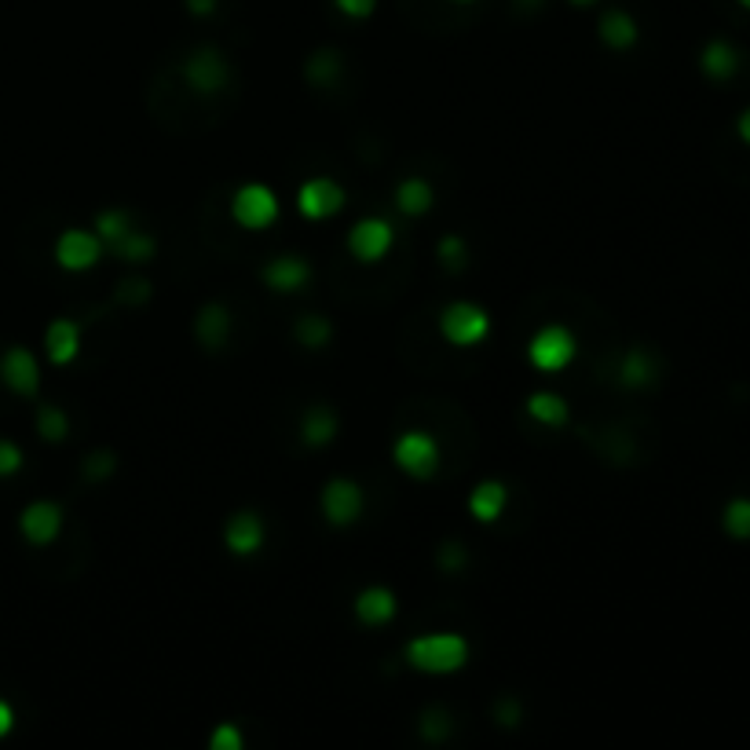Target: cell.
Listing matches in <instances>:
<instances>
[{"mask_svg": "<svg viewBox=\"0 0 750 750\" xmlns=\"http://www.w3.org/2000/svg\"><path fill=\"white\" fill-rule=\"evenodd\" d=\"M469 640L454 630H436V634H418L407 640L403 656H407V666L418 670V674L429 677H447L458 674L461 666L469 663Z\"/></svg>", "mask_w": 750, "mask_h": 750, "instance_id": "obj_1", "label": "cell"}, {"mask_svg": "<svg viewBox=\"0 0 750 750\" xmlns=\"http://www.w3.org/2000/svg\"><path fill=\"white\" fill-rule=\"evenodd\" d=\"M527 359H531V367L542 370V373L568 370L571 363L579 359L575 333H571L568 326H560V322L542 326V330H535V338L527 341Z\"/></svg>", "mask_w": 750, "mask_h": 750, "instance_id": "obj_2", "label": "cell"}, {"mask_svg": "<svg viewBox=\"0 0 750 750\" xmlns=\"http://www.w3.org/2000/svg\"><path fill=\"white\" fill-rule=\"evenodd\" d=\"M440 333L454 348H476L491 333V312L472 301H454L440 312Z\"/></svg>", "mask_w": 750, "mask_h": 750, "instance_id": "obj_3", "label": "cell"}, {"mask_svg": "<svg viewBox=\"0 0 750 750\" xmlns=\"http://www.w3.org/2000/svg\"><path fill=\"white\" fill-rule=\"evenodd\" d=\"M282 205L279 194L271 191L268 183H242L239 191L231 194V216L234 224L245 227V231H264L279 220Z\"/></svg>", "mask_w": 750, "mask_h": 750, "instance_id": "obj_4", "label": "cell"}, {"mask_svg": "<svg viewBox=\"0 0 750 750\" xmlns=\"http://www.w3.org/2000/svg\"><path fill=\"white\" fill-rule=\"evenodd\" d=\"M392 461H396V466L407 472V476H414V480L436 476L440 461H443L440 440L432 436V432H421V429L403 432V436L396 440V447H392Z\"/></svg>", "mask_w": 750, "mask_h": 750, "instance_id": "obj_5", "label": "cell"}, {"mask_svg": "<svg viewBox=\"0 0 750 750\" xmlns=\"http://www.w3.org/2000/svg\"><path fill=\"white\" fill-rule=\"evenodd\" d=\"M363 506H367V495H363L359 483L348 476L330 480L319 495V509L330 527H352L355 520L363 517Z\"/></svg>", "mask_w": 750, "mask_h": 750, "instance_id": "obj_6", "label": "cell"}, {"mask_svg": "<svg viewBox=\"0 0 750 750\" xmlns=\"http://www.w3.org/2000/svg\"><path fill=\"white\" fill-rule=\"evenodd\" d=\"M396 245V227H392L384 216H363L359 224H352L348 231V253L359 264H378L392 253Z\"/></svg>", "mask_w": 750, "mask_h": 750, "instance_id": "obj_7", "label": "cell"}, {"mask_svg": "<svg viewBox=\"0 0 750 750\" xmlns=\"http://www.w3.org/2000/svg\"><path fill=\"white\" fill-rule=\"evenodd\" d=\"M100 256H103V239L96 231H85V227H71V231H63L55 242V260H59V268H66V271L96 268Z\"/></svg>", "mask_w": 750, "mask_h": 750, "instance_id": "obj_8", "label": "cell"}, {"mask_svg": "<svg viewBox=\"0 0 750 750\" xmlns=\"http://www.w3.org/2000/svg\"><path fill=\"white\" fill-rule=\"evenodd\" d=\"M297 209L308 220H333L344 209V187L330 176H315V180H304L297 191Z\"/></svg>", "mask_w": 750, "mask_h": 750, "instance_id": "obj_9", "label": "cell"}, {"mask_svg": "<svg viewBox=\"0 0 750 750\" xmlns=\"http://www.w3.org/2000/svg\"><path fill=\"white\" fill-rule=\"evenodd\" d=\"M227 59L216 48H199V52L187 55L183 63V81L187 88H194L199 96H216L227 85Z\"/></svg>", "mask_w": 750, "mask_h": 750, "instance_id": "obj_10", "label": "cell"}, {"mask_svg": "<svg viewBox=\"0 0 750 750\" xmlns=\"http://www.w3.org/2000/svg\"><path fill=\"white\" fill-rule=\"evenodd\" d=\"M18 531H23V538L29 546H37V549L52 546L59 538V531H63V506H59V501H29L23 509V517H18Z\"/></svg>", "mask_w": 750, "mask_h": 750, "instance_id": "obj_11", "label": "cell"}, {"mask_svg": "<svg viewBox=\"0 0 750 750\" xmlns=\"http://www.w3.org/2000/svg\"><path fill=\"white\" fill-rule=\"evenodd\" d=\"M0 381L15 392V396H37L41 392V367H37L34 352L29 348H8L4 359H0Z\"/></svg>", "mask_w": 750, "mask_h": 750, "instance_id": "obj_12", "label": "cell"}, {"mask_svg": "<svg viewBox=\"0 0 750 750\" xmlns=\"http://www.w3.org/2000/svg\"><path fill=\"white\" fill-rule=\"evenodd\" d=\"M264 538H268V527H264V520L250 509L234 512L224 527V546L227 552H234V557H256V552L264 549Z\"/></svg>", "mask_w": 750, "mask_h": 750, "instance_id": "obj_13", "label": "cell"}, {"mask_svg": "<svg viewBox=\"0 0 750 750\" xmlns=\"http://www.w3.org/2000/svg\"><path fill=\"white\" fill-rule=\"evenodd\" d=\"M260 279L271 293H301L304 285L312 282V268H308V260H301V256L282 253V256H275V260L264 264Z\"/></svg>", "mask_w": 750, "mask_h": 750, "instance_id": "obj_14", "label": "cell"}, {"mask_svg": "<svg viewBox=\"0 0 750 750\" xmlns=\"http://www.w3.org/2000/svg\"><path fill=\"white\" fill-rule=\"evenodd\" d=\"M45 352L55 367H71V363L81 355V326L74 319H55L48 322L45 330Z\"/></svg>", "mask_w": 750, "mask_h": 750, "instance_id": "obj_15", "label": "cell"}, {"mask_svg": "<svg viewBox=\"0 0 750 750\" xmlns=\"http://www.w3.org/2000/svg\"><path fill=\"white\" fill-rule=\"evenodd\" d=\"M355 619H359L363 626H389L392 619H396V594H392L389 586H367L359 597H355Z\"/></svg>", "mask_w": 750, "mask_h": 750, "instance_id": "obj_16", "label": "cell"}, {"mask_svg": "<svg viewBox=\"0 0 750 750\" xmlns=\"http://www.w3.org/2000/svg\"><path fill=\"white\" fill-rule=\"evenodd\" d=\"M506 506H509V491L501 480H483L472 487V495H469V512H472V520H480V524H495L501 512H506Z\"/></svg>", "mask_w": 750, "mask_h": 750, "instance_id": "obj_17", "label": "cell"}, {"mask_svg": "<svg viewBox=\"0 0 750 750\" xmlns=\"http://www.w3.org/2000/svg\"><path fill=\"white\" fill-rule=\"evenodd\" d=\"M231 312L224 308V304H205V308L199 312V319H194V338L202 341V348H224L227 338H231Z\"/></svg>", "mask_w": 750, "mask_h": 750, "instance_id": "obj_18", "label": "cell"}, {"mask_svg": "<svg viewBox=\"0 0 750 750\" xmlns=\"http://www.w3.org/2000/svg\"><path fill=\"white\" fill-rule=\"evenodd\" d=\"M597 34H600V41H605L608 48H615V52H626V48L637 45L640 29H637V23H634V15L619 12V8H611V12L600 15Z\"/></svg>", "mask_w": 750, "mask_h": 750, "instance_id": "obj_19", "label": "cell"}, {"mask_svg": "<svg viewBox=\"0 0 750 750\" xmlns=\"http://www.w3.org/2000/svg\"><path fill=\"white\" fill-rule=\"evenodd\" d=\"M699 66H703L710 81H728L739 71V52L728 41H710L699 55Z\"/></svg>", "mask_w": 750, "mask_h": 750, "instance_id": "obj_20", "label": "cell"}, {"mask_svg": "<svg viewBox=\"0 0 750 750\" xmlns=\"http://www.w3.org/2000/svg\"><path fill=\"white\" fill-rule=\"evenodd\" d=\"M527 414L538 421V425L560 429V425H568L571 407H568V399L560 396V392H535V396L527 399Z\"/></svg>", "mask_w": 750, "mask_h": 750, "instance_id": "obj_21", "label": "cell"}, {"mask_svg": "<svg viewBox=\"0 0 750 750\" xmlns=\"http://www.w3.org/2000/svg\"><path fill=\"white\" fill-rule=\"evenodd\" d=\"M396 205L403 216H425L432 205H436V194H432V183L421 180V176H410L396 187Z\"/></svg>", "mask_w": 750, "mask_h": 750, "instance_id": "obj_22", "label": "cell"}, {"mask_svg": "<svg viewBox=\"0 0 750 750\" xmlns=\"http://www.w3.org/2000/svg\"><path fill=\"white\" fill-rule=\"evenodd\" d=\"M656 378H659V367L645 348H630L623 355V363H619V381H623L626 389H648Z\"/></svg>", "mask_w": 750, "mask_h": 750, "instance_id": "obj_23", "label": "cell"}, {"mask_svg": "<svg viewBox=\"0 0 750 750\" xmlns=\"http://www.w3.org/2000/svg\"><path fill=\"white\" fill-rule=\"evenodd\" d=\"M333 436H338V414L330 407H312L304 410L301 418V440L308 443V447H326Z\"/></svg>", "mask_w": 750, "mask_h": 750, "instance_id": "obj_24", "label": "cell"}, {"mask_svg": "<svg viewBox=\"0 0 750 750\" xmlns=\"http://www.w3.org/2000/svg\"><path fill=\"white\" fill-rule=\"evenodd\" d=\"M111 253L122 256L125 264H143V260H151V256L157 253V245H154L151 234H143V231H136V227H132L125 239H117L111 245Z\"/></svg>", "mask_w": 750, "mask_h": 750, "instance_id": "obj_25", "label": "cell"}, {"mask_svg": "<svg viewBox=\"0 0 750 750\" xmlns=\"http://www.w3.org/2000/svg\"><path fill=\"white\" fill-rule=\"evenodd\" d=\"M341 77V55L333 52V48H322V52H315L308 59V81L319 85V88H330L338 85Z\"/></svg>", "mask_w": 750, "mask_h": 750, "instance_id": "obj_26", "label": "cell"}, {"mask_svg": "<svg viewBox=\"0 0 750 750\" xmlns=\"http://www.w3.org/2000/svg\"><path fill=\"white\" fill-rule=\"evenodd\" d=\"M297 341L304 344V348H326V344H330V338H333V326H330V319H322V315H304V319L297 322Z\"/></svg>", "mask_w": 750, "mask_h": 750, "instance_id": "obj_27", "label": "cell"}, {"mask_svg": "<svg viewBox=\"0 0 750 750\" xmlns=\"http://www.w3.org/2000/svg\"><path fill=\"white\" fill-rule=\"evenodd\" d=\"M132 227H136L132 216H128L125 209H103L100 216H96V234L103 239V245H114L117 239H125Z\"/></svg>", "mask_w": 750, "mask_h": 750, "instance_id": "obj_28", "label": "cell"}, {"mask_svg": "<svg viewBox=\"0 0 750 750\" xmlns=\"http://www.w3.org/2000/svg\"><path fill=\"white\" fill-rule=\"evenodd\" d=\"M37 432H41V440L48 443H63L71 436V421H66V414L59 407H41L37 410Z\"/></svg>", "mask_w": 750, "mask_h": 750, "instance_id": "obj_29", "label": "cell"}, {"mask_svg": "<svg viewBox=\"0 0 750 750\" xmlns=\"http://www.w3.org/2000/svg\"><path fill=\"white\" fill-rule=\"evenodd\" d=\"M722 524L733 538H750V498H733L722 512Z\"/></svg>", "mask_w": 750, "mask_h": 750, "instance_id": "obj_30", "label": "cell"}, {"mask_svg": "<svg viewBox=\"0 0 750 750\" xmlns=\"http://www.w3.org/2000/svg\"><path fill=\"white\" fill-rule=\"evenodd\" d=\"M436 256H440V264L447 271H461V268H466V242H461L458 234H447V239L440 242Z\"/></svg>", "mask_w": 750, "mask_h": 750, "instance_id": "obj_31", "label": "cell"}, {"mask_svg": "<svg viewBox=\"0 0 750 750\" xmlns=\"http://www.w3.org/2000/svg\"><path fill=\"white\" fill-rule=\"evenodd\" d=\"M245 747V739H242V728L234 725V722H220L213 728V736H209V750H242Z\"/></svg>", "mask_w": 750, "mask_h": 750, "instance_id": "obj_32", "label": "cell"}, {"mask_svg": "<svg viewBox=\"0 0 750 750\" xmlns=\"http://www.w3.org/2000/svg\"><path fill=\"white\" fill-rule=\"evenodd\" d=\"M23 469V450L12 440H0V476H15Z\"/></svg>", "mask_w": 750, "mask_h": 750, "instance_id": "obj_33", "label": "cell"}, {"mask_svg": "<svg viewBox=\"0 0 750 750\" xmlns=\"http://www.w3.org/2000/svg\"><path fill=\"white\" fill-rule=\"evenodd\" d=\"M111 472H114V454H106V450L92 454V458L85 461V476L88 480H106Z\"/></svg>", "mask_w": 750, "mask_h": 750, "instance_id": "obj_34", "label": "cell"}, {"mask_svg": "<svg viewBox=\"0 0 750 750\" xmlns=\"http://www.w3.org/2000/svg\"><path fill=\"white\" fill-rule=\"evenodd\" d=\"M147 297H151V282H147V279H128L122 285V301L125 304H143Z\"/></svg>", "mask_w": 750, "mask_h": 750, "instance_id": "obj_35", "label": "cell"}, {"mask_svg": "<svg viewBox=\"0 0 750 750\" xmlns=\"http://www.w3.org/2000/svg\"><path fill=\"white\" fill-rule=\"evenodd\" d=\"M333 4H338V12H344L348 18H367V15H373L378 0H333Z\"/></svg>", "mask_w": 750, "mask_h": 750, "instance_id": "obj_36", "label": "cell"}, {"mask_svg": "<svg viewBox=\"0 0 750 750\" xmlns=\"http://www.w3.org/2000/svg\"><path fill=\"white\" fill-rule=\"evenodd\" d=\"M447 714H443V710H429L425 714V739H443L447 736Z\"/></svg>", "mask_w": 750, "mask_h": 750, "instance_id": "obj_37", "label": "cell"}, {"mask_svg": "<svg viewBox=\"0 0 750 750\" xmlns=\"http://www.w3.org/2000/svg\"><path fill=\"white\" fill-rule=\"evenodd\" d=\"M12 728H15V710H12V703H4V699H0V739L12 733Z\"/></svg>", "mask_w": 750, "mask_h": 750, "instance_id": "obj_38", "label": "cell"}, {"mask_svg": "<svg viewBox=\"0 0 750 750\" xmlns=\"http://www.w3.org/2000/svg\"><path fill=\"white\" fill-rule=\"evenodd\" d=\"M461 564H466V549H458V546H447V549H443V568H461Z\"/></svg>", "mask_w": 750, "mask_h": 750, "instance_id": "obj_39", "label": "cell"}, {"mask_svg": "<svg viewBox=\"0 0 750 750\" xmlns=\"http://www.w3.org/2000/svg\"><path fill=\"white\" fill-rule=\"evenodd\" d=\"M216 4H220V0H187V12L191 15H213L216 12Z\"/></svg>", "mask_w": 750, "mask_h": 750, "instance_id": "obj_40", "label": "cell"}, {"mask_svg": "<svg viewBox=\"0 0 750 750\" xmlns=\"http://www.w3.org/2000/svg\"><path fill=\"white\" fill-rule=\"evenodd\" d=\"M736 128H739V140H743L747 147H750V106L743 114H739V122H736Z\"/></svg>", "mask_w": 750, "mask_h": 750, "instance_id": "obj_41", "label": "cell"}, {"mask_svg": "<svg viewBox=\"0 0 750 750\" xmlns=\"http://www.w3.org/2000/svg\"><path fill=\"white\" fill-rule=\"evenodd\" d=\"M571 4H579V8H586V4H597V0H571Z\"/></svg>", "mask_w": 750, "mask_h": 750, "instance_id": "obj_42", "label": "cell"}, {"mask_svg": "<svg viewBox=\"0 0 750 750\" xmlns=\"http://www.w3.org/2000/svg\"><path fill=\"white\" fill-rule=\"evenodd\" d=\"M739 4H743V8H747V12H750V0H739Z\"/></svg>", "mask_w": 750, "mask_h": 750, "instance_id": "obj_43", "label": "cell"}, {"mask_svg": "<svg viewBox=\"0 0 750 750\" xmlns=\"http://www.w3.org/2000/svg\"><path fill=\"white\" fill-rule=\"evenodd\" d=\"M461 4H469V0H461Z\"/></svg>", "mask_w": 750, "mask_h": 750, "instance_id": "obj_44", "label": "cell"}]
</instances>
